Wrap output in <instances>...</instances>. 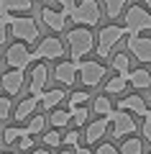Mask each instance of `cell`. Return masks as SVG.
Instances as JSON below:
<instances>
[{
	"label": "cell",
	"instance_id": "6da1fadb",
	"mask_svg": "<svg viewBox=\"0 0 151 154\" xmlns=\"http://www.w3.org/2000/svg\"><path fill=\"white\" fill-rule=\"evenodd\" d=\"M0 21L11 28V33L21 41V44H33L38 38V23H36V18H31V16H13V13H5V16H0Z\"/></svg>",
	"mask_w": 151,
	"mask_h": 154
},
{
	"label": "cell",
	"instance_id": "7a4b0ae2",
	"mask_svg": "<svg viewBox=\"0 0 151 154\" xmlns=\"http://www.w3.org/2000/svg\"><path fill=\"white\" fill-rule=\"evenodd\" d=\"M67 44H69V54H72V62H82V57L90 54L95 49V36H92L90 28H72L67 33Z\"/></svg>",
	"mask_w": 151,
	"mask_h": 154
},
{
	"label": "cell",
	"instance_id": "3957f363",
	"mask_svg": "<svg viewBox=\"0 0 151 154\" xmlns=\"http://www.w3.org/2000/svg\"><path fill=\"white\" fill-rule=\"evenodd\" d=\"M69 18L82 28L97 26L100 23V5H97V0H82V3H77L74 11L69 13Z\"/></svg>",
	"mask_w": 151,
	"mask_h": 154
},
{
	"label": "cell",
	"instance_id": "277c9868",
	"mask_svg": "<svg viewBox=\"0 0 151 154\" xmlns=\"http://www.w3.org/2000/svg\"><path fill=\"white\" fill-rule=\"evenodd\" d=\"M125 33L128 36H138L141 31H151V13L143 11L141 5H131L125 11Z\"/></svg>",
	"mask_w": 151,
	"mask_h": 154
},
{
	"label": "cell",
	"instance_id": "5b68a950",
	"mask_svg": "<svg viewBox=\"0 0 151 154\" xmlns=\"http://www.w3.org/2000/svg\"><path fill=\"white\" fill-rule=\"evenodd\" d=\"M33 59H36V54H33L26 44H21V41H18V44H13V46H8L5 57H3V62H5L11 69H21V72L26 69Z\"/></svg>",
	"mask_w": 151,
	"mask_h": 154
},
{
	"label": "cell",
	"instance_id": "8992f818",
	"mask_svg": "<svg viewBox=\"0 0 151 154\" xmlns=\"http://www.w3.org/2000/svg\"><path fill=\"white\" fill-rule=\"evenodd\" d=\"M123 36H125V28L123 26H103V31H100V36H97V57L105 59V57L113 51V46L118 44Z\"/></svg>",
	"mask_w": 151,
	"mask_h": 154
},
{
	"label": "cell",
	"instance_id": "52a82bcc",
	"mask_svg": "<svg viewBox=\"0 0 151 154\" xmlns=\"http://www.w3.org/2000/svg\"><path fill=\"white\" fill-rule=\"evenodd\" d=\"M77 64V75L82 77V85L85 88H95V85L103 82V77H105V67L100 64V62H74Z\"/></svg>",
	"mask_w": 151,
	"mask_h": 154
},
{
	"label": "cell",
	"instance_id": "ba28073f",
	"mask_svg": "<svg viewBox=\"0 0 151 154\" xmlns=\"http://www.w3.org/2000/svg\"><path fill=\"white\" fill-rule=\"evenodd\" d=\"M108 121L113 123V136L115 139H123V136H131V134H136V121L131 118L125 110H113V113L108 116Z\"/></svg>",
	"mask_w": 151,
	"mask_h": 154
},
{
	"label": "cell",
	"instance_id": "9c48e42d",
	"mask_svg": "<svg viewBox=\"0 0 151 154\" xmlns=\"http://www.w3.org/2000/svg\"><path fill=\"white\" fill-rule=\"evenodd\" d=\"M36 59H62V54H64V46H62V41L59 38H54V36H46V38H41L38 41V46H36Z\"/></svg>",
	"mask_w": 151,
	"mask_h": 154
},
{
	"label": "cell",
	"instance_id": "30bf717a",
	"mask_svg": "<svg viewBox=\"0 0 151 154\" xmlns=\"http://www.w3.org/2000/svg\"><path fill=\"white\" fill-rule=\"evenodd\" d=\"M128 51L141 62V64H151V38L146 36H128Z\"/></svg>",
	"mask_w": 151,
	"mask_h": 154
},
{
	"label": "cell",
	"instance_id": "8fae6325",
	"mask_svg": "<svg viewBox=\"0 0 151 154\" xmlns=\"http://www.w3.org/2000/svg\"><path fill=\"white\" fill-rule=\"evenodd\" d=\"M0 88L5 90L8 95H18L23 88V72L21 69H8L5 75L0 77Z\"/></svg>",
	"mask_w": 151,
	"mask_h": 154
},
{
	"label": "cell",
	"instance_id": "7c38bea8",
	"mask_svg": "<svg viewBox=\"0 0 151 154\" xmlns=\"http://www.w3.org/2000/svg\"><path fill=\"white\" fill-rule=\"evenodd\" d=\"M46 80H49V69L44 64H36L31 69V85H28V90H31L33 98H41L44 88H46Z\"/></svg>",
	"mask_w": 151,
	"mask_h": 154
},
{
	"label": "cell",
	"instance_id": "4fadbf2b",
	"mask_svg": "<svg viewBox=\"0 0 151 154\" xmlns=\"http://www.w3.org/2000/svg\"><path fill=\"white\" fill-rule=\"evenodd\" d=\"M118 110H131V113H138V116H143V118H149V105L143 103L141 95H125L118 103Z\"/></svg>",
	"mask_w": 151,
	"mask_h": 154
},
{
	"label": "cell",
	"instance_id": "5bb4252c",
	"mask_svg": "<svg viewBox=\"0 0 151 154\" xmlns=\"http://www.w3.org/2000/svg\"><path fill=\"white\" fill-rule=\"evenodd\" d=\"M41 21L51 31H64V26H67V16L62 11H54V8H41Z\"/></svg>",
	"mask_w": 151,
	"mask_h": 154
},
{
	"label": "cell",
	"instance_id": "9a60e30c",
	"mask_svg": "<svg viewBox=\"0 0 151 154\" xmlns=\"http://www.w3.org/2000/svg\"><path fill=\"white\" fill-rule=\"evenodd\" d=\"M54 77L59 80V85H74L77 82V64L74 62H59L54 69Z\"/></svg>",
	"mask_w": 151,
	"mask_h": 154
},
{
	"label": "cell",
	"instance_id": "2e32d148",
	"mask_svg": "<svg viewBox=\"0 0 151 154\" xmlns=\"http://www.w3.org/2000/svg\"><path fill=\"white\" fill-rule=\"evenodd\" d=\"M108 118H97V121H92L90 126H87V131H85V141L87 144H95V141H100V139L105 136V131H108Z\"/></svg>",
	"mask_w": 151,
	"mask_h": 154
},
{
	"label": "cell",
	"instance_id": "e0dca14e",
	"mask_svg": "<svg viewBox=\"0 0 151 154\" xmlns=\"http://www.w3.org/2000/svg\"><path fill=\"white\" fill-rule=\"evenodd\" d=\"M64 98H67V93H64L62 88H56V90H44L41 98H38V103H41V108L54 110V108H56V105H59Z\"/></svg>",
	"mask_w": 151,
	"mask_h": 154
},
{
	"label": "cell",
	"instance_id": "ac0fdd59",
	"mask_svg": "<svg viewBox=\"0 0 151 154\" xmlns=\"http://www.w3.org/2000/svg\"><path fill=\"white\" fill-rule=\"evenodd\" d=\"M31 0H0V16L5 13H28L31 11Z\"/></svg>",
	"mask_w": 151,
	"mask_h": 154
},
{
	"label": "cell",
	"instance_id": "d6986e66",
	"mask_svg": "<svg viewBox=\"0 0 151 154\" xmlns=\"http://www.w3.org/2000/svg\"><path fill=\"white\" fill-rule=\"evenodd\" d=\"M128 82L133 85L136 90H149L151 88V75L143 69V67H138V69L128 72Z\"/></svg>",
	"mask_w": 151,
	"mask_h": 154
},
{
	"label": "cell",
	"instance_id": "ffe728a7",
	"mask_svg": "<svg viewBox=\"0 0 151 154\" xmlns=\"http://www.w3.org/2000/svg\"><path fill=\"white\" fill-rule=\"evenodd\" d=\"M36 105H38V98H23L21 103H18V108H16V113H13V118L16 121H26L28 116H33V110H36Z\"/></svg>",
	"mask_w": 151,
	"mask_h": 154
},
{
	"label": "cell",
	"instance_id": "44dd1931",
	"mask_svg": "<svg viewBox=\"0 0 151 154\" xmlns=\"http://www.w3.org/2000/svg\"><path fill=\"white\" fill-rule=\"evenodd\" d=\"M92 108H95V113L100 116V118H108V116L113 113V103H110L108 95H97L95 103H92Z\"/></svg>",
	"mask_w": 151,
	"mask_h": 154
},
{
	"label": "cell",
	"instance_id": "7402d4cb",
	"mask_svg": "<svg viewBox=\"0 0 151 154\" xmlns=\"http://www.w3.org/2000/svg\"><path fill=\"white\" fill-rule=\"evenodd\" d=\"M69 121H72V113H69V110H59V108L51 110V126H54L56 131L64 128V126H69Z\"/></svg>",
	"mask_w": 151,
	"mask_h": 154
},
{
	"label": "cell",
	"instance_id": "603a6c76",
	"mask_svg": "<svg viewBox=\"0 0 151 154\" xmlns=\"http://www.w3.org/2000/svg\"><path fill=\"white\" fill-rule=\"evenodd\" d=\"M141 152H143V141H141V139H136V136L125 139L123 146L118 149V154H141Z\"/></svg>",
	"mask_w": 151,
	"mask_h": 154
},
{
	"label": "cell",
	"instance_id": "cb8c5ba5",
	"mask_svg": "<svg viewBox=\"0 0 151 154\" xmlns=\"http://www.w3.org/2000/svg\"><path fill=\"white\" fill-rule=\"evenodd\" d=\"M128 64H131V59H128V54H123V51L113 57V67H115V72H118L120 77H125V80H128V72H131Z\"/></svg>",
	"mask_w": 151,
	"mask_h": 154
},
{
	"label": "cell",
	"instance_id": "d4e9b609",
	"mask_svg": "<svg viewBox=\"0 0 151 154\" xmlns=\"http://www.w3.org/2000/svg\"><path fill=\"white\" fill-rule=\"evenodd\" d=\"M125 85H128V80H125V77H120V75H115L113 80H108V82H105V93H108V95L123 93V90H125Z\"/></svg>",
	"mask_w": 151,
	"mask_h": 154
},
{
	"label": "cell",
	"instance_id": "484cf974",
	"mask_svg": "<svg viewBox=\"0 0 151 154\" xmlns=\"http://www.w3.org/2000/svg\"><path fill=\"white\" fill-rule=\"evenodd\" d=\"M69 108L67 110H72V108H82V105L90 100V93H85V90H74V93H69Z\"/></svg>",
	"mask_w": 151,
	"mask_h": 154
},
{
	"label": "cell",
	"instance_id": "4316f807",
	"mask_svg": "<svg viewBox=\"0 0 151 154\" xmlns=\"http://www.w3.org/2000/svg\"><path fill=\"white\" fill-rule=\"evenodd\" d=\"M44 126H46V118H44V116H33L31 121H28V126H26V134H28V136H33V134H41Z\"/></svg>",
	"mask_w": 151,
	"mask_h": 154
},
{
	"label": "cell",
	"instance_id": "83f0119b",
	"mask_svg": "<svg viewBox=\"0 0 151 154\" xmlns=\"http://www.w3.org/2000/svg\"><path fill=\"white\" fill-rule=\"evenodd\" d=\"M26 134V128H18V126H11V128H5L3 131V144H16L18 139Z\"/></svg>",
	"mask_w": 151,
	"mask_h": 154
},
{
	"label": "cell",
	"instance_id": "f1b7e54d",
	"mask_svg": "<svg viewBox=\"0 0 151 154\" xmlns=\"http://www.w3.org/2000/svg\"><path fill=\"white\" fill-rule=\"evenodd\" d=\"M123 5H125V0H105V11H108L110 18H118L123 13Z\"/></svg>",
	"mask_w": 151,
	"mask_h": 154
},
{
	"label": "cell",
	"instance_id": "f546056e",
	"mask_svg": "<svg viewBox=\"0 0 151 154\" xmlns=\"http://www.w3.org/2000/svg\"><path fill=\"white\" fill-rule=\"evenodd\" d=\"M69 113H72V121H74L77 126H82V123L87 121V116H90V110H87L85 105H82V108H72Z\"/></svg>",
	"mask_w": 151,
	"mask_h": 154
},
{
	"label": "cell",
	"instance_id": "4dcf8cb0",
	"mask_svg": "<svg viewBox=\"0 0 151 154\" xmlns=\"http://www.w3.org/2000/svg\"><path fill=\"white\" fill-rule=\"evenodd\" d=\"M44 144H46V146H59L62 144V134L56 131V128L54 131H46L44 134Z\"/></svg>",
	"mask_w": 151,
	"mask_h": 154
},
{
	"label": "cell",
	"instance_id": "1f68e13d",
	"mask_svg": "<svg viewBox=\"0 0 151 154\" xmlns=\"http://www.w3.org/2000/svg\"><path fill=\"white\" fill-rule=\"evenodd\" d=\"M62 144H67V146H80V131H69L62 139Z\"/></svg>",
	"mask_w": 151,
	"mask_h": 154
},
{
	"label": "cell",
	"instance_id": "d6a6232c",
	"mask_svg": "<svg viewBox=\"0 0 151 154\" xmlns=\"http://www.w3.org/2000/svg\"><path fill=\"white\" fill-rule=\"evenodd\" d=\"M11 116V98H0V121Z\"/></svg>",
	"mask_w": 151,
	"mask_h": 154
},
{
	"label": "cell",
	"instance_id": "836d02e7",
	"mask_svg": "<svg viewBox=\"0 0 151 154\" xmlns=\"http://www.w3.org/2000/svg\"><path fill=\"white\" fill-rule=\"evenodd\" d=\"M16 144H18V146H21V149H23V152H31V146H33V139H31V136H28V134H23V136H21V139H18V141H16Z\"/></svg>",
	"mask_w": 151,
	"mask_h": 154
},
{
	"label": "cell",
	"instance_id": "e575fe53",
	"mask_svg": "<svg viewBox=\"0 0 151 154\" xmlns=\"http://www.w3.org/2000/svg\"><path fill=\"white\" fill-rule=\"evenodd\" d=\"M59 5H62V13L69 18V13L74 11V5H77V0H59Z\"/></svg>",
	"mask_w": 151,
	"mask_h": 154
},
{
	"label": "cell",
	"instance_id": "d590c367",
	"mask_svg": "<svg viewBox=\"0 0 151 154\" xmlns=\"http://www.w3.org/2000/svg\"><path fill=\"white\" fill-rule=\"evenodd\" d=\"M95 154H118V149H115L113 144H100Z\"/></svg>",
	"mask_w": 151,
	"mask_h": 154
},
{
	"label": "cell",
	"instance_id": "8d00e7d4",
	"mask_svg": "<svg viewBox=\"0 0 151 154\" xmlns=\"http://www.w3.org/2000/svg\"><path fill=\"white\" fill-rule=\"evenodd\" d=\"M143 139H146V141H151V118H146V121H143Z\"/></svg>",
	"mask_w": 151,
	"mask_h": 154
},
{
	"label": "cell",
	"instance_id": "74e56055",
	"mask_svg": "<svg viewBox=\"0 0 151 154\" xmlns=\"http://www.w3.org/2000/svg\"><path fill=\"white\" fill-rule=\"evenodd\" d=\"M5 38H8V26L0 21V44H5Z\"/></svg>",
	"mask_w": 151,
	"mask_h": 154
},
{
	"label": "cell",
	"instance_id": "f35d334b",
	"mask_svg": "<svg viewBox=\"0 0 151 154\" xmlns=\"http://www.w3.org/2000/svg\"><path fill=\"white\" fill-rule=\"evenodd\" d=\"M74 154H92L87 146H74Z\"/></svg>",
	"mask_w": 151,
	"mask_h": 154
},
{
	"label": "cell",
	"instance_id": "ab89813d",
	"mask_svg": "<svg viewBox=\"0 0 151 154\" xmlns=\"http://www.w3.org/2000/svg\"><path fill=\"white\" fill-rule=\"evenodd\" d=\"M31 154H49V149H33Z\"/></svg>",
	"mask_w": 151,
	"mask_h": 154
},
{
	"label": "cell",
	"instance_id": "60d3db41",
	"mask_svg": "<svg viewBox=\"0 0 151 154\" xmlns=\"http://www.w3.org/2000/svg\"><path fill=\"white\" fill-rule=\"evenodd\" d=\"M143 5H149V8H151V0H143Z\"/></svg>",
	"mask_w": 151,
	"mask_h": 154
},
{
	"label": "cell",
	"instance_id": "b9f144b4",
	"mask_svg": "<svg viewBox=\"0 0 151 154\" xmlns=\"http://www.w3.org/2000/svg\"><path fill=\"white\" fill-rule=\"evenodd\" d=\"M59 154H72V152H69V149H64V152H59Z\"/></svg>",
	"mask_w": 151,
	"mask_h": 154
},
{
	"label": "cell",
	"instance_id": "7bdbcfd3",
	"mask_svg": "<svg viewBox=\"0 0 151 154\" xmlns=\"http://www.w3.org/2000/svg\"><path fill=\"white\" fill-rule=\"evenodd\" d=\"M149 118H151V105H149Z\"/></svg>",
	"mask_w": 151,
	"mask_h": 154
},
{
	"label": "cell",
	"instance_id": "ee69618b",
	"mask_svg": "<svg viewBox=\"0 0 151 154\" xmlns=\"http://www.w3.org/2000/svg\"><path fill=\"white\" fill-rule=\"evenodd\" d=\"M0 154H11V152H0Z\"/></svg>",
	"mask_w": 151,
	"mask_h": 154
},
{
	"label": "cell",
	"instance_id": "f6af8a7d",
	"mask_svg": "<svg viewBox=\"0 0 151 154\" xmlns=\"http://www.w3.org/2000/svg\"><path fill=\"white\" fill-rule=\"evenodd\" d=\"M0 64H3V57H0Z\"/></svg>",
	"mask_w": 151,
	"mask_h": 154
},
{
	"label": "cell",
	"instance_id": "bcb514c9",
	"mask_svg": "<svg viewBox=\"0 0 151 154\" xmlns=\"http://www.w3.org/2000/svg\"><path fill=\"white\" fill-rule=\"evenodd\" d=\"M149 154H151V152H149Z\"/></svg>",
	"mask_w": 151,
	"mask_h": 154
}]
</instances>
